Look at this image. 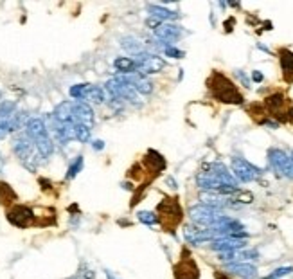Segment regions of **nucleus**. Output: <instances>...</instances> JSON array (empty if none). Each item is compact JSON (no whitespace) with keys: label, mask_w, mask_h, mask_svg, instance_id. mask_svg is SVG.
I'll return each instance as SVG.
<instances>
[{"label":"nucleus","mask_w":293,"mask_h":279,"mask_svg":"<svg viewBox=\"0 0 293 279\" xmlns=\"http://www.w3.org/2000/svg\"><path fill=\"white\" fill-rule=\"evenodd\" d=\"M220 261L227 263H248L250 259H257L259 252L254 249H238V251H228V252H220Z\"/></svg>","instance_id":"nucleus-13"},{"label":"nucleus","mask_w":293,"mask_h":279,"mask_svg":"<svg viewBox=\"0 0 293 279\" xmlns=\"http://www.w3.org/2000/svg\"><path fill=\"white\" fill-rule=\"evenodd\" d=\"M133 62H135V67H137V72L140 76H150V74H158L164 70L166 67V62L164 58H160L158 54H151V52H140V54L133 56Z\"/></svg>","instance_id":"nucleus-5"},{"label":"nucleus","mask_w":293,"mask_h":279,"mask_svg":"<svg viewBox=\"0 0 293 279\" xmlns=\"http://www.w3.org/2000/svg\"><path fill=\"white\" fill-rule=\"evenodd\" d=\"M17 200V193L13 191V187L6 182H0V204L2 206H11L13 202Z\"/></svg>","instance_id":"nucleus-26"},{"label":"nucleus","mask_w":293,"mask_h":279,"mask_svg":"<svg viewBox=\"0 0 293 279\" xmlns=\"http://www.w3.org/2000/svg\"><path fill=\"white\" fill-rule=\"evenodd\" d=\"M225 270L232 276H238L241 279H255L257 278V268L252 263H227Z\"/></svg>","instance_id":"nucleus-16"},{"label":"nucleus","mask_w":293,"mask_h":279,"mask_svg":"<svg viewBox=\"0 0 293 279\" xmlns=\"http://www.w3.org/2000/svg\"><path fill=\"white\" fill-rule=\"evenodd\" d=\"M0 101H2V92H0Z\"/></svg>","instance_id":"nucleus-44"},{"label":"nucleus","mask_w":293,"mask_h":279,"mask_svg":"<svg viewBox=\"0 0 293 279\" xmlns=\"http://www.w3.org/2000/svg\"><path fill=\"white\" fill-rule=\"evenodd\" d=\"M105 276H106V279H119L115 274L112 272V270H108V268H105Z\"/></svg>","instance_id":"nucleus-40"},{"label":"nucleus","mask_w":293,"mask_h":279,"mask_svg":"<svg viewBox=\"0 0 293 279\" xmlns=\"http://www.w3.org/2000/svg\"><path fill=\"white\" fill-rule=\"evenodd\" d=\"M236 76L241 79V83H243L245 89H250V81H248V78H247V76L243 74V70H236Z\"/></svg>","instance_id":"nucleus-37"},{"label":"nucleus","mask_w":293,"mask_h":279,"mask_svg":"<svg viewBox=\"0 0 293 279\" xmlns=\"http://www.w3.org/2000/svg\"><path fill=\"white\" fill-rule=\"evenodd\" d=\"M268 164L279 177L290 180L293 179V162L286 151L279 150V148H270L268 150Z\"/></svg>","instance_id":"nucleus-6"},{"label":"nucleus","mask_w":293,"mask_h":279,"mask_svg":"<svg viewBox=\"0 0 293 279\" xmlns=\"http://www.w3.org/2000/svg\"><path fill=\"white\" fill-rule=\"evenodd\" d=\"M173 276L175 279H200V267L194 261L193 256L187 251L182 252V256L173 267Z\"/></svg>","instance_id":"nucleus-8"},{"label":"nucleus","mask_w":293,"mask_h":279,"mask_svg":"<svg viewBox=\"0 0 293 279\" xmlns=\"http://www.w3.org/2000/svg\"><path fill=\"white\" fill-rule=\"evenodd\" d=\"M160 20H157V18H153V17H150L148 18V20H146V25H148V27L150 29H153V31H155V29H158V25H160Z\"/></svg>","instance_id":"nucleus-36"},{"label":"nucleus","mask_w":293,"mask_h":279,"mask_svg":"<svg viewBox=\"0 0 293 279\" xmlns=\"http://www.w3.org/2000/svg\"><path fill=\"white\" fill-rule=\"evenodd\" d=\"M128 81L132 83V87L135 89L137 94H144L150 95L153 92V83L146 76H140V74H130L128 76Z\"/></svg>","instance_id":"nucleus-20"},{"label":"nucleus","mask_w":293,"mask_h":279,"mask_svg":"<svg viewBox=\"0 0 293 279\" xmlns=\"http://www.w3.org/2000/svg\"><path fill=\"white\" fill-rule=\"evenodd\" d=\"M157 216H158V222H160L162 229L169 231V232H175L178 225L182 223L183 220V209L180 206L177 196H167L164 200L157 206Z\"/></svg>","instance_id":"nucleus-3"},{"label":"nucleus","mask_w":293,"mask_h":279,"mask_svg":"<svg viewBox=\"0 0 293 279\" xmlns=\"http://www.w3.org/2000/svg\"><path fill=\"white\" fill-rule=\"evenodd\" d=\"M74 139L79 142H89L90 140V128L81 123H74Z\"/></svg>","instance_id":"nucleus-30"},{"label":"nucleus","mask_w":293,"mask_h":279,"mask_svg":"<svg viewBox=\"0 0 293 279\" xmlns=\"http://www.w3.org/2000/svg\"><path fill=\"white\" fill-rule=\"evenodd\" d=\"M162 52H164L167 58H175V60H182L183 56H185V52H183V50H180V49H177L175 45H167V47L162 50Z\"/></svg>","instance_id":"nucleus-33"},{"label":"nucleus","mask_w":293,"mask_h":279,"mask_svg":"<svg viewBox=\"0 0 293 279\" xmlns=\"http://www.w3.org/2000/svg\"><path fill=\"white\" fill-rule=\"evenodd\" d=\"M207 87L216 101L225 105H243V94L239 92L236 83L220 70H214L210 74V78L207 79Z\"/></svg>","instance_id":"nucleus-2"},{"label":"nucleus","mask_w":293,"mask_h":279,"mask_svg":"<svg viewBox=\"0 0 293 279\" xmlns=\"http://www.w3.org/2000/svg\"><path fill=\"white\" fill-rule=\"evenodd\" d=\"M189 218H191L193 225H198L203 229H212L225 218V214L222 212V209L205 206V204H196L189 209Z\"/></svg>","instance_id":"nucleus-4"},{"label":"nucleus","mask_w":293,"mask_h":279,"mask_svg":"<svg viewBox=\"0 0 293 279\" xmlns=\"http://www.w3.org/2000/svg\"><path fill=\"white\" fill-rule=\"evenodd\" d=\"M196 184L202 191L218 193V195H234L238 193V180L228 167L222 162H210L205 164L203 169L196 175Z\"/></svg>","instance_id":"nucleus-1"},{"label":"nucleus","mask_w":293,"mask_h":279,"mask_svg":"<svg viewBox=\"0 0 293 279\" xmlns=\"http://www.w3.org/2000/svg\"><path fill=\"white\" fill-rule=\"evenodd\" d=\"M34 148L40 153V157H44V159H47V157H50L54 153V142H52L49 134L40 137L38 140H34Z\"/></svg>","instance_id":"nucleus-22"},{"label":"nucleus","mask_w":293,"mask_h":279,"mask_svg":"<svg viewBox=\"0 0 293 279\" xmlns=\"http://www.w3.org/2000/svg\"><path fill=\"white\" fill-rule=\"evenodd\" d=\"M166 182H167V184H169V186H171L173 189H177V182H175V180H173L171 177H169V179H166Z\"/></svg>","instance_id":"nucleus-42"},{"label":"nucleus","mask_w":293,"mask_h":279,"mask_svg":"<svg viewBox=\"0 0 293 279\" xmlns=\"http://www.w3.org/2000/svg\"><path fill=\"white\" fill-rule=\"evenodd\" d=\"M121 47L126 50V52H130V54H133V56L144 52L142 42H140L138 38H135V36H124V38H121Z\"/></svg>","instance_id":"nucleus-24"},{"label":"nucleus","mask_w":293,"mask_h":279,"mask_svg":"<svg viewBox=\"0 0 293 279\" xmlns=\"http://www.w3.org/2000/svg\"><path fill=\"white\" fill-rule=\"evenodd\" d=\"M94 110L85 101H72V123H81L85 126H94Z\"/></svg>","instance_id":"nucleus-11"},{"label":"nucleus","mask_w":293,"mask_h":279,"mask_svg":"<svg viewBox=\"0 0 293 279\" xmlns=\"http://www.w3.org/2000/svg\"><path fill=\"white\" fill-rule=\"evenodd\" d=\"M137 218L138 222L146 223V225H158V216H157V212L153 211H138L137 212Z\"/></svg>","instance_id":"nucleus-32"},{"label":"nucleus","mask_w":293,"mask_h":279,"mask_svg":"<svg viewBox=\"0 0 293 279\" xmlns=\"http://www.w3.org/2000/svg\"><path fill=\"white\" fill-rule=\"evenodd\" d=\"M183 238L191 245H202V243H209V241L214 240V234H212L210 229H203V227H198V225L191 223V225H185Z\"/></svg>","instance_id":"nucleus-12"},{"label":"nucleus","mask_w":293,"mask_h":279,"mask_svg":"<svg viewBox=\"0 0 293 279\" xmlns=\"http://www.w3.org/2000/svg\"><path fill=\"white\" fill-rule=\"evenodd\" d=\"M92 148H94V151H101L103 148H105V142L97 139V140H94V142H92Z\"/></svg>","instance_id":"nucleus-39"},{"label":"nucleus","mask_w":293,"mask_h":279,"mask_svg":"<svg viewBox=\"0 0 293 279\" xmlns=\"http://www.w3.org/2000/svg\"><path fill=\"white\" fill-rule=\"evenodd\" d=\"M277 56H279V63H281V70L284 74V79L293 83V50L282 47V49L277 50Z\"/></svg>","instance_id":"nucleus-17"},{"label":"nucleus","mask_w":293,"mask_h":279,"mask_svg":"<svg viewBox=\"0 0 293 279\" xmlns=\"http://www.w3.org/2000/svg\"><path fill=\"white\" fill-rule=\"evenodd\" d=\"M290 159H292V162H293V151H292V155H290Z\"/></svg>","instance_id":"nucleus-43"},{"label":"nucleus","mask_w":293,"mask_h":279,"mask_svg":"<svg viewBox=\"0 0 293 279\" xmlns=\"http://www.w3.org/2000/svg\"><path fill=\"white\" fill-rule=\"evenodd\" d=\"M113 67L122 74V76H130V74L137 72V67H135V62L133 58H115L113 62Z\"/></svg>","instance_id":"nucleus-25"},{"label":"nucleus","mask_w":293,"mask_h":279,"mask_svg":"<svg viewBox=\"0 0 293 279\" xmlns=\"http://www.w3.org/2000/svg\"><path fill=\"white\" fill-rule=\"evenodd\" d=\"M230 167H232V175L236 177V180L245 182V184L254 182V180H257L263 175L259 167H255L254 164H250L248 161H245L241 157H234L232 162H230Z\"/></svg>","instance_id":"nucleus-7"},{"label":"nucleus","mask_w":293,"mask_h":279,"mask_svg":"<svg viewBox=\"0 0 293 279\" xmlns=\"http://www.w3.org/2000/svg\"><path fill=\"white\" fill-rule=\"evenodd\" d=\"M209 249L220 252H228V251H238V249H247V240H238V238H216V240L209 241Z\"/></svg>","instance_id":"nucleus-15"},{"label":"nucleus","mask_w":293,"mask_h":279,"mask_svg":"<svg viewBox=\"0 0 293 279\" xmlns=\"http://www.w3.org/2000/svg\"><path fill=\"white\" fill-rule=\"evenodd\" d=\"M292 272H293V267H281V268H277V270H273L270 276L273 279H281V278H286V276H290Z\"/></svg>","instance_id":"nucleus-34"},{"label":"nucleus","mask_w":293,"mask_h":279,"mask_svg":"<svg viewBox=\"0 0 293 279\" xmlns=\"http://www.w3.org/2000/svg\"><path fill=\"white\" fill-rule=\"evenodd\" d=\"M85 99H89L94 105H103L105 103V90L101 89V87H97V85H90Z\"/></svg>","instance_id":"nucleus-28"},{"label":"nucleus","mask_w":293,"mask_h":279,"mask_svg":"<svg viewBox=\"0 0 293 279\" xmlns=\"http://www.w3.org/2000/svg\"><path fill=\"white\" fill-rule=\"evenodd\" d=\"M9 134H11V132H9V124H7V119H0V140L6 139Z\"/></svg>","instance_id":"nucleus-35"},{"label":"nucleus","mask_w":293,"mask_h":279,"mask_svg":"<svg viewBox=\"0 0 293 279\" xmlns=\"http://www.w3.org/2000/svg\"><path fill=\"white\" fill-rule=\"evenodd\" d=\"M17 112L15 101H0V119H9Z\"/></svg>","instance_id":"nucleus-31"},{"label":"nucleus","mask_w":293,"mask_h":279,"mask_svg":"<svg viewBox=\"0 0 293 279\" xmlns=\"http://www.w3.org/2000/svg\"><path fill=\"white\" fill-rule=\"evenodd\" d=\"M288 105H290V103H288L286 95L282 94V92H273V94H270L265 99V108L268 110L270 117H275V119L281 117L282 112L286 110Z\"/></svg>","instance_id":"nucleus-14"},{"label":"nucleus","mask_w":293,"mask_h":279,"mask_svg":"<svg viewBox=\"0 0 293 279\" xmlns=\"http://www.w3.org/2000/svg\"><path fill=\"white\" fill-rule=\"evenodd\" d=\"M216 279H232V278H228V276H225L223 272H214Z\"/></svg>","instance_id":"nucleus-41"},{"label":"nucleus","mask_w":293,"mask_h":279,"mask_svg":"<svg viewBox=\"0 0 293 279\" xmlns=\"http://www.w3.org/2000/svg\"><path fill=\"white\" fill-rule=\"evenodd\" d=\"M60 123H72V101H63L60 105L56 106L54 112H52Z\"/></svg>","instance_id":"nucleus-23"},{"label":"nucleus","mask_w":293,"mask_h":279,"mask_svg":"<svg viewBox=\"0 0 293 279\" xmlns=\"http://www.w3.org/2000/svg\"><path fill=\"white\" fill-rule=\"evenodd\" d=\"M144 164L150 167L151 173H155V175L166 169V159H164V157L155 150L148 151V155L144 157Z\"/></svg>","instance_id":"nucleus-21"},{"label":"nucleus","mask_w":293,"mask_h":279,"mask_svg":"<svg viewBox=\"0 0 293 279\" xmlns=\"http://www.w3.org/2000/svg\"><path fill=\"white\" fill-rule=\"evenodd\" d=\"M7 222L18 227V229H27L31 225H34L36 222V216H34V211L27 206H13L9 211H7Z\"/></svg>","instance_id":"nucleus-9"},{"label":"nucleus","mask_w":293,"mask_h":279,"mask_svg":"<svg viewBox=\"0 0 293 279\" xmlns=\"http://www.w3.org/2000/svg\"><path fill=\"white\" fill-rule=\"evenodd\" d=\"M89 83H78V85H72L70 90H68V94L70 97H74L76 101H85L87 97V92H89Z\"/></svg>","instance_id":"nucleus-29"},{"label":"nucleus","mask_w":293,"mask_h":279,"mask_svg":"<svg viewBox=\"0 0 293 279\" xmlns=\"http://www.w3.org/2000/svg\"><path fill=\"white\" fill-rule=\"evenodd\" d=\"M148 13H150V17L157 18V20H160V22H175L180 18V13L178 11H171V9H167L164 6H157V4H148Z\"/></svg>","instance_id":"nucleus-18"},{"label":"nucleus","mask_w":293,"mask_h":279,"mask_svg":"<svg viewBox=\"0 0 293 279\" xmlns=\"http://www.w3.org/2000/svg\"><path fill=\"white\" fill-rule=\"evenodd\" d=\"M183 27L177 25V23H171V22H162L158 25V29H155V36L157 40H160L164 44H169L173 45L175 42H178L180 38H183Z\"/></svg>","instance_id":"nucleus-10"},{"label":"nucleus","mask_w":293,"mask_h":279,"mask_svg":"<svg viewBox=\"0 0 293 279\" xmlns=\"http://www.w3.org/2000/svg\"><path fill=\"white\" fill-rule=\"evenodd\" d=\"M263 79H265V76H263V72H261V70H254V72H252V81H255V83H261Z\"/></svg>","instance_id":"nucleus-38"},{"label":"nucleus","mask_w":293,"mask_h":279,"mask_svg":"<svg viewBox=\"0 0 293 279\" xmlns=\"http://www.w3.org/2000/svg\"><path fill=\"white\" fill-rule=\"evenodd\" d=\"M49 132H47V126H45V121L40 117H31L27 121V124H25V135H27L29 139L33 140H38L40 137H44V135H47Z\"/></svg>","instance_id":"nucleus-19"},{"label":"nucleus","mask_w":293,"mask_h":279,"mask_svg":"<svg viewBox=\"0 0 293 279\" xmlns=\"http://www.w3.org/2000/svg\"><path fill=\"white\" fill-rule=\"evenodd\" d=\"M85 166V159L83 155H78L74 161L70 162V166H68V169H67V175H65V179L67 180H72V179H76L79 173H81V169H83Z\"/></svg>","instance_id":"nucleus-27"}]
</instances>
